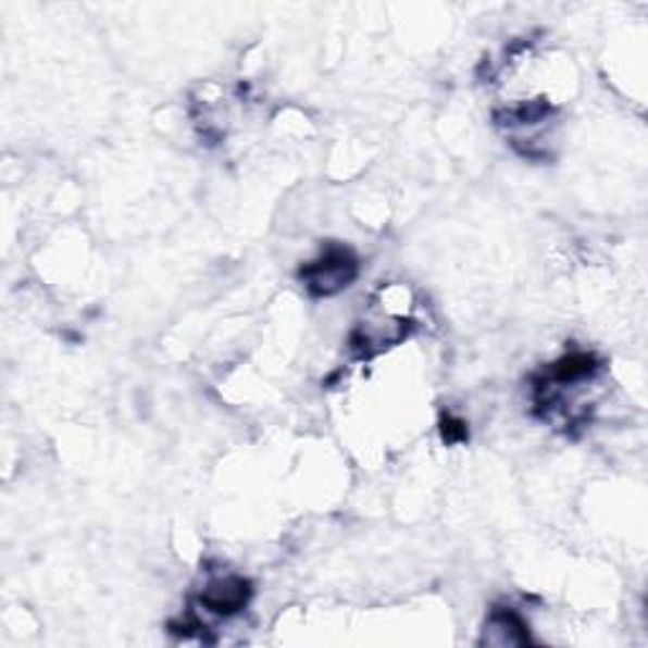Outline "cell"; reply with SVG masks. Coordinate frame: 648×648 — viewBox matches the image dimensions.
<instances>
[{"mask_svg": "<svg viewBox=\"0 0 648 648\" xmlns=\"http://www.w3.org/2000/svg\"><path fill=\"white\" fill-rule=\"evenodd\" d=\"M299 276L314 297H332L350 287V282L358 276V259L352 257V251L332 246L317 261L307 264Z\"/></svg>", "mask_w": 648, "mask_h": 648, "instance_id": "cell-1", "label": "cell"}, {"mask_svg": "<svg viewBox=\"0 0 648 648\" xmlns=\"http://www.w3.org/2000/svg\"><path fill=\"white\" fill-rule=\"evenodd\" d=\"M251 598V585L244 577H223V581H213L200 596L208 611L215 615H234L244 611V606Z\"/></svg>", "mask_w": 648, "mask_h": 648, "instance_id": "cell-2", "label": "cell"}, {"mask_svg": "<svg viewBox=\"0 0 648 648\" xmlns=\"http://www.w3.org/2000/svg\"><path fill=\"white\" fill-rule=\"evenodd\" d=\"M484 641L499 644V646H514V644H527L529 634L520 621V615L512 611H497L491 613L489 623L484 628Z\"/></svg>", "mask_w": 648, "mask_h": 648, "instance_id": "cell-3", "label": "cell"}]
</instances>
